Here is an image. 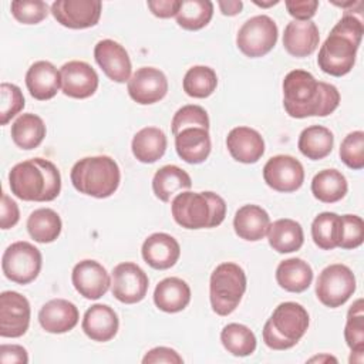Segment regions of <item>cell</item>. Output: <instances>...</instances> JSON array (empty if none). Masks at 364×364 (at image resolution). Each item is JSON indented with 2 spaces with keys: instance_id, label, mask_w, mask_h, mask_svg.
I'll use <instances>...</instances> for the list:
<instances>
[{
  "instance_id": "obj_1",
  "label": "cell",
  "mask_w": 364,
  "mask_h": 364,
  "mask_svg": "<svg viewBox=\"0 0 364 364\" xmlns=\"http://www.w3.org/2000/svg\"><path fill=\"white\" fill-rule=\"evenodd\" d=\"M338 104V90L333 84L317 81L309 71L293 70L283 80V107L293 118L327 117Z\"/></svg>"
},
{
  "instance_id": "obj_2",
  "label": "cell",
  "mask_w": 364,
  "mask_h": 364,
  "mask_svg": "<svg viewBox=\"0 0 364 364\" xmlns=\"http://www.w3.org/2000/svg\"><path fill=\"white\" fill-rule=\"evenodd\" d=\"M363 33L361 18L344 13L318 50L317 64L320 70L333 77L348 74L355 64Z\"/></svg>"
},
{
  "instance_id": "obj_3",
  "label": "cell",
  "mask_w": 364,
  "mask_h": 364,
  "mask_svg": "<svg viewBox=\"0 0 364 364\" xmlns=\"http://www.w3.org/2000/svg\"><path fill=\"white\" fill-rule=\"evenodd\" d=\"M9 185L11 193L21 200L50 202L60 195L61 175L51 161L31 158L11 168Z\"/></svg>"
},
{
  "instance_id": "obj_4",
  "label": "cell",
  "mask_w": 364,
  "mask_h": 364,
  "mask_svg": "<svg viewBox=\"0 0 364 364\" xmlns=\"http://www.w3.org/2000/svg\"><path fill=\"white\" fill-rule=\"evenodd\" d=\"M173 220L185 229L219 226L226 216V202L215 192H182L171 202Z\"/></svg>"
},
{
  "instance_id": "obj_5",
  "label": "cell",
  "mask_w": 364,
  "mask_h": 364,
  "mask_svg": "<svg viewBox=\"0 0 364 364\" xmlns=\"http://www.w3.org/2000/svg\"><path fill=\"white\" fill-rule=\"evenodd\" d=\"M71 183L84 195L92 198H108L119 186L121 172L118 164L108 155L85 156L71 168Z\"/></svg>"
},
{
  "instance_id": "obj_6",
  "label": "cell",
  "mask_w": 364,
  "mask_h": 364,
  "mask_svg": "<svg viewBox=\"0 0 364 364\" xmlns=\"http://www.w3.org/2000/svg\"><path fill=\"white\" fill-rule=\"evenodd\" d=\"M309 313L296 301L280 303L263 327V341L272 350L294 347L309 328Z\"/></svg>"
},
{
  "instance_id": "obj_7",
  "label": "cell",
  "mask_w": 364,
  "mask_h": 364,
  "mask_svg": "<svg viewBox=\"0 0 364 364\" xmlns=\"http://www.w3.org/2000/svg\"><path fill=\"white\" fill-rule=\"evenodd\" d=\"M245 291L246 274L239 264L225 262L215 267L209 280V299L216 314L229 316L233 313Z\"/></svg>"
},
{
  "instance_id": "obj_8",
  "label": "cell",
  "mask_w": 364,
  "mask_h": 364,
  "mask_svg": "<svg viewBox=\"0 0 364 364\" xmlns=\"http://www.w3.org/2000/svg\"><path fill=\"white\" fill-rule=\"evenodd\" d=\"M41 263V252L34 245L24 240L11 243L1 257L4 276L17 284L31 283L38 276Z\"/></svg>"
},
{
  "instance_id": "obj_9",
  "label": "cell",
  "mask_w": 364,
  "mask_h": 364,
  "mask_svg": "<svg viewBox=\"0 0 364 364\" xmlns=\"http://www.w3.org/2000/svg\"><path fill=\"white\" fill-rule=\"evenodd\" d=\"M355 291V276L351 269L334 263L321 270L316 282V296L327 307L343 306Z\"/></svg>"
},
{
  "instance_id": "obj_10",
  "label": "cell",
  "mask_w": 364,
  "mask_h": 364,
  "mask_svg": "<svg viewBox=\"0 0 364 364\" xmlns=\"http://www.w3.org/2000/svg\"><path fill=\"white\" fill-rule=\"evenodd\" d=\"M277 34L274 20L266 14H259L242 24L236 36V46L250 58L263 57L276 46Z\"/></svg>"
},
{
  "instance_id": "obj_11",
  "label": "cell",
  "mask_w": 364,
  "mask_h": 364,
  "mask_svg": "<svg viewBox=\"0 0 364 364\" xmlns=\"http://www.w3.org/2000/svg\"><path fill=\"white\" fill-rule=\"evenodd\" d=\"M149 280L146 273L132 262H124L114 267L111 274L112 296L125 304L141 301L148 291Z\"/></svg>"
},
{
  "instance_id": "obj_12",
  "label": "cell",
  "mask_w": 364,
  "mask_h": 364,
  "mask_svg": "<svg viewBox=\"0 0 364 364\" xmlns=\"http://www.w3.org/2000/svg\"><path fill=\"white\" fill-rule=\"evenodd\" d=\"M30 303L28 300L11 290L0 294V336L17 338L26 334L30 326Z\"/></svg>"
},
{
  "instance_id": "obj_13",
  "label": "cell",
  "mask_w": 364,
  "mask_h": 364,
  "mask_svg": "<svg viewBox=\"0 0 364 364\" xmlns=\"http://www.w3.org/2000/svg\"><path fill=\"white\" fill-rule=\"evenodd\" d=\"M263 179L277 192H294L304 182V169L294 156L276 155L263 166Z\"/></svg>"
},
{
  "instance_id": "obj_14",
  "label": "cell",
  "mask_w": 364,
  "mask_h": 364,
  "mask_svg": "<svg viewBox=\"0 0 364 364\" xmlns=\"http://www.w3.org/2000/svg\"><path fill=\"white\" fill-rule=\"evenodd\" d=\"M102 4L98 0H55L51 13L57 23L68 28H88L101 17Z\"/></svg>"
},
{
  "instance_id": "obj_15",
  "label": "cell",
  "mask_w": 364,
  "mask_h": 364,
  "mask_svg": "<svg viewBox=\"0 0 364 364\" xmlns=\"http://www.w3.org/2000/svg\"><path fill=\"white\" fill-rule=\"evenodd\" d=\"M129 97L141 104L149 105L161 101L168 92L166 75L154 67L138 68L128 80Z\"/></svg>"
},
{
  "instance_id": "obj_16",
  "label": "cell",
  "mask_w": 364,
  "mask_h": 364,
  "mask_svg": "<svg viewBox=\"0 0 364 364\" xmlns=\"http://www.w3.org/2000/svg\"><path fill=\"white\" fill-rule=\"evenodd\" d=\"M71 280L75 290L88 300L102 297L111 286V277L107 269L91 259L81 260L74 266Z\"/></svg>"
},
{
  "instance_id": "obj_17",
  "label": "cell",
  "mask_w": 364,
  "mask_h": 364,
  "mask_svg": "<svg viewBox=\"0 0 364 364\" xmlns=\"http://www.w3.org/2000/svg\"><path fill=\"white\" fill-rule=\"evenodd\" d=\"M61 90L71 98H88L98 88V74L85 61H68L60 68Z\"/></svg>"
},
{
  "instance_id": "obj_18",
  "label": "cell",
  "mask_w": 364,
  "mask_h": 364,
  "mask_svg": "<svg viewBox=\"0 0 364 364\" xmlns=\"http://www.w3.org/2000/svg\"><path fill=\"white\" fill-rule=\"evenodd\" d=\"M94 58L109 80L125 82L131 78V60L119 43L109 38L98 41L94 47Z\"/></svg>"
},
{
  "instance_id": "obj_19",
  "label": "cell",
  "mask_w": 364,
  "mask_h": 364,
  "mask_svg": "<svg viewBox=\"0 0 364 364\" xmlns=\"http://www.w3.org/2000/svg\"><path fill=\"white\" fill-rule=\"evenodd\" d=\"M141 253L145 263H148L152 269L166 270L178 262L181 247L173 236L164 232H156L144 240Z\"/></svg>"
},
{
  "instance_id": "obj_20",
  "label": "cell",
  "mask_w": 364,
  "mask_h": 364,
  "mask_svg": "<svg viewBox=\"0 0 364 364\" xmlns=\"http://www.w3.org/2000/svg\"><path fill=\"white\" fill-rule=\"evenodd\" d=\"M80 320L78 309L65 299H53L43 304L38 311L40 326L53 334H63L73 330Z\"/></svg>"
},
{
  "instance_id": "obj_21",
  "label": "cell",
  "mask_w": 364,
  "mask_h": 364,
  "mask_svg": "<svg viewBox=\"0 0 364 364\" xmlns=\"http://www.w3.org/2000/svg\"><path fill=\"white\" fill-rule=\"evenodd\" d=\"M226 146L232 158L242 164H255L264 154L263 136L249 127L233 128L226 136Z\"/></svg>"
},
{
  "instance_id": "obj_22",
  "label": "cell",
  "mask_w": 364,
  "mask_h": 364,
  "mask_svg": "<svg viewBox=\"0 0 364 364\" xmlns=\"http://www.w3.org/2000/svg\"><path fill=\"white\" fill-rule=\"evenodd\" d=\"M81 327L88 338L105 343L115 337L119 327V320L112 307L97 303L84 313Z\"/></svg>"
},
{
  "instance_id": "obj_23",
  "label": "cell",
  "mask_w": 364,
  "mask_h": 364,
  "mask_svg": "<svg viewBox=\"0 0 364 364\" xmlns=\"http://www.w3.org/2000/svg\"><path fill=\"white\" fill-rule=\"evenodd\" d=\"M26 85L33 98L51 100L61 87V74L50 61H36L26 73Z\"/></svg>"
},
{
  "instance_id": "obj_24",
  "label": "cell",
  "mask_w": 364,
  "mask_h": 364,
  "mask_svg": "<svg viewBox=\"0 0 364 364\" xmlns=\"http://www.w3.org/2000/svg\"><path fill=\"white\" fill-rule=\"evenodd\" d=\"M320 33L314 21H297L287 23L283 33V46L286 51L293 57H307L313 54L318 46Z\"/></svg>"
},
{
  "instance_id": "obj_25",
  "label": "cell",
  "mask_w": 364,
  "mask_h": 364,
  "mask_svg": "<svg viewBox=\"0 0 364 364\" xmlns=\"http://www.w3.org/2000/svg\"><path fill=\"white\" fill-rule=\"evenodd\" d=\"M209 129L192 127L175 135V149L181 159L188 164H202L210 154Z\"/></svg>"
},
{
  "instance_id": "obj_26",
  "label": "cell",
  "mask_w": 364,
  "mask_h": 364,
  "mask_svg": "<svg viewBox=\"0 0 364 364\" xmlns=\"http://www.w3.org/2000/svg\"><path fill=\"white\" fill-rule=\"evenodd\" d=\"M269 226V213L257 205H243L236 210L233 218L236 235L249 242L262 240L267 235Z\"/></svg>"
},
{
  "instance_id": "obj_27",
  "label": "cell",
  "mask_w": 364,
  "mask_h": 364,
  "mask_svg": "<svg viewBox=\"0 0 364 364\" xmlns=\"http://www.w3.org/2000/svg\"><path fill=\"white\" fill-rule=\"evenodd\" d=\"M191 301V289L179 277H166L161 280L154 290L155 306L165 313L182 311Z\"/></svg>"
},
{
  "instance_id": "obj_28",
  "label": "cell",
  "mask_w": 364,
  "mask_h": 364,
  "mask_svg": "<svg viewBox=\"0 0 364 364\" xmlns=\"http://www.w3.org/2000/svg\"><path fill=\"white\" fill-rule=\"evenodd\" d=\"M166 144V135L162 129L156 127H145L134 135L131 149L139 162L152 164L164 156Z\"/></svg>"
},
{
  "instance_id": "obj_29",
  "label": "cell",
  "mask_w": 364,
  "mask_h": 364,
  "mask_svg": "<svg viewBox=\"0 0 364 364\" xmlns=\"http://www.w3.org/2000/svg\"><path fill=\"white\" fill-rule=\"evenodd\" d=\"M267 240L272 249L279 253L296 252L304 242L303 228L293 219H277L269 226Z\"/></svg>"
},
{
  "instance_id": "obj_30",
  "label": "cell",
  "mask_w": 364,
  "mask_h": 364,
  "mask_svg": "<svg viewBox=\"0 0 364 364\" xmlns=\"http://www.w3.org/2000/svg\"><path fill=\"white\" fill-rule=\"evenodd\" d=\"M279 286L291 293L307 290L313 280V270L307 262L299 257H290L279 263L276 269Z\"/></svg>"
},
{
  "instance_id": "obj_31",
  "label": "cell",
  "mask_w": 364,
  "mask_h": 364,
  "mask_svg": "<svg viewBox=\"0 0 364 364\" xmlns=\"http://www.w3.org/2000/svg\"><path fill=\"white\" fill-rule=\"evenodd\" d=\"M192 179L186 171L176 165H165L159 168L152 178V191L162 202H169L171 196L179 191L189 189Z\"/></svg>"
},
{
  "instance_id": "obj_32",
  "label": "cell",
  "mask_w": 364,
  "mask_h": 364,
  "mask_svg": "<svg viewBox=\"0 0 364 364\" xmlns=\"http://www.w3.org/2000/svg\"><path fill=\"white\" fill-rule=\"evenodd\" d=\"M46 124L44 121L31 112L21 114L11 124V139L21 149H34L37 148L46 136Z\"/></svg>"
},
{
  "instance_id": "obj_33",
  "label": "cell",
  "mask_w": 364,
  "mask_h": 364,
  "mask_svg": "<svg viewBox=\"0 0 364 364\" xmlns=\"http://www.w3.org/2000/svg\"><path fill=\"white\" fill-rule=\"evenodd\" d=\"M334 145L333 132L323 125H310L304 128L299 136V151L311 161L326 158Z\"/></svg>"
},
{
  "instance_id": "obj_34",
  "label": "cell",
  "mask_w": 364,
  "mask_h": 364,
  "mask_svg": "<svg viewBox=\"0 0 364 364\" xmlns=\"http://www.w3.org/2000/svg\"><path fill=\"white\" fill-rule=\"evenodd\" d=\"M348 191L346 176L337 169H323L311 181V192L323 203L341 200Z\"/></svg>"
},
{
  "instance_id": "obj_35",
  "label": "cell",
  "mask_w": 364,
  "mask_h": 364,
  "mask_svg": "<svg viewBox=\"0 0 364 364\" xmlns=\"http://www.w3.org/2000/svg\"><path fill=\"white\" fill-rule=\"evenodd\" d=\"M61 218L50 208H40L30 213L27 219L28 235L38 243H51L61 233Z\"/></svg>"
},
{
  "instance_id": "obj_36",
  "label": "cell",
  "mask_w": 364,
  "mask_h": 364,
  "mask_svg": "<svg viewBox=\"0 0 364 364\" xmlns=\"http://www.w3.org/2000/svg\"><path fill=\"white\" fill-rule=\"evenodd\" d=\"M344 338L351 350L350 363H363L364 358V311L363 299L353 303L347 313V323L344 327Z\"/></svg>"
},
{
  "instance_id": "obj_37",
  "label": "cell",
  "mask_w": 364,
  "mask_h": 364,
  "mask_svg": "<svg viewBox=\"0 0 364 364\" xmlns=\"http://www.w3.org/2000/svg\"><path fill=\"white\" fill-rule=\"evenodd\" d=\"M341 216L334 212L317 215L311 223V237L316 246L323 250L338 247L341 240Z\"/></svg>"
},
{
  "instance_id": "obj_38",
  "label": "cell",
  "mask_w": 364,
  "mask_h": 364,
  "mask_svg": "<svg viewBox=\"0 0 364 364\" xmlns=\"http://www.w3.org/2000/svg\"><path fill=\"white\" fill-rule=\"evenodd\" d=\"M220 341L228 353L236 357H246L256 350V336L245 324L230 323L220 331Z\"/></svg>"
},
{
  "instance_id": "obj_39",
  "label": "cell",
  "mask_w": 364,
  "mask_h": 364,
  "mask_svg": "<svg viewBox=\"0 0 364 364\" xmlns=\"http://www.w3.org/2000/svg\"><path fill=\"white\" fill-rule=\"evenodd\" d=\"M213 3L209 0H183L176 14V23L185 30H200L212 20Z\"/></svg>"
},
{
  "instance_id": "obj_40",
  "label": "cell",
  "mask_w": 364,
  "mask_h": 364,
  "mask_svg": "<svg viewBox=\"0 0 364 364\" xmlns=\"http://www.w3.org/2000/svg\"><path fill=\"white\" fill-rule=\"evenodd\" d=\"M183 91L193 98L209 97L218 85V77L213 68L206 65L191 67L183 77Z\"/></svg>"
},
{
  "instance_id": "obj_41",
  "label": "cell",
  "mask_w": 364,
  "mask_h": 364,
  "mask_svg": "<svg viewBox=\"0 0 364 364\" xmlns=\"http://www.w3.org/2000/svg\"><path fill=\"white\" fill-rule=\"evenodd\" d=\"M192 127L209 129L208 112L200 105H193V104L183 105L175 112L171 122V129L173 135H176L179 131L185 128H192Z\"/></svg>"
},
{
  "instance_id": "obj_42",
  "label": "cell",
  "mask_w": 364,
  "mask_h": 364,
  "mask_svg": "<svg viewBox=\"0 0 364 364\" xmlns=\"http://www.w3.org/2000/svg\"><path fill=\"white\" fill-rule=\"evenodd\" d=\"M340 158L341 161L351 169H363L364 168V132L353 131L340 145Z\"/></svg>"
},
{
  "instance_id": "obj_43",
  "label": "cell",
  "mask_w": 364,
  "mask_h": 364,
  "mask_svg": "<svg viewBox=\"0 0 364 364\" xmlns=\"http://www.w3.org/2000/svg\"><path fill=\"white\" fill-rule=\"evenodd\" d=\"M10 9L14 18L23 24H37L48 14V6L43 0H14Z\"/></svg>"
},
{
  "instance_id": "obj_44",
  "label": "cell",
  "mask_w": 364,
  "mask_h": 364,
  "mask_svg": "<svg viewBox=\"0 0 364 364\" xmlns=\"http://www.w3.org/2000/svg\"><path fill=\"white\" fill-rule=\"evenodd\" d=\"M1 108H0V125H6L13 117H16L24 108V97L21 90L16 84L3 82L0 87Z\"/></svg>"
},
{
  "instance_id": "obj_45",
  "label": "cell",
  "mask_w": 364,
  "mask_h": 364,
  "mask_svg": "<svg viewBox=\"0 0 364 364\" xmlns=\"http://www.w3.org/2000/svg\"><path fill=\"white\" fill-rule=\"evenodd\" d=\"M341 240L338 247L341 249H355L361 246L364 240V222L357 215H343L341 216Z\"/></svg>"
},
{
  "instance_id": "obj_46",
  "label": "cell",
  "mask_w": 364,
  "mask_h": 364,
  "mask_svg": "<svg viewBox=\"0 0 364 364\" xmlns=\"http://www.w3.org/2000/svg\"><path fill=\"white\" fill-rule=\"evenodd\" d=\"M286 9L297 21H309L317 11V0H287Z\"/></svg>"
},
{
  "instance_id": "obj_47",
  "label": "cell",
  "mask_w": 364,
  "mask_h": 364,
  "mask_svg": "<svg viewBox=\"0 0 364 364\" xmlns=\"http://www.w3.org/2000/svg\"><path fill=\"white\" fill-rule=\"evenodd\" d=\"M20 219V210L17 203L9 198L7 193L1 192V203H0V228L10 229L17 225Z\"/></svg>"
},
{
  "instance_id": "obj_48",
  "label": "cell",
  "mask_w": 364,
  "mask_h": 364,
  "mask_svg": "<svg viewBox=\"0 0 364 364\" xmlns=\"http://www.w3.org/2000/svg\"><path fill=\"white\" fill-rule=\"evenodd\" d=\"M144 364H158V363H166V364H182L183 358L169 347H155L151 348L142 358Z\"/></svg>"
},
{
  "instance_id": "obj_49",
  "label": "cell",
  "mask_w": 364,
  "mask_h": 364,
  "mask_svg": "<svg viewBox=\"0 0 364 364\" xmlns=\"http://www.w3.org/2000/svg\"><path fill=\"white\" fill-rule=\"evenodd\" d=\"M0 363L1 364H27L28 363L27 350L18 344H1Z\"/></svg>"
},
{
  "instance_id": "obj_50",
  "label": "cell",
  "mask_w": 364,
  "mask_h": 364,
  "mask_svg": "<svg viewBox=\"0 0 364 364\" xmlns=\"http://www.w3.org/2000/svg\"><path fill=\"white\" fill-rule=\"evenodd\" d=\"M146 4L154 16L159 18H169L178 14L181 0H149Z\"/></svg>"
},
{
  "instance_id": "obj_51",
  "label": "cell",
  "mask_w": 364,
  "mask_h": 364,
  "mask_svg": "<svg viewBox=\"0 0 364 364\" xmlns=\"http://www.w3.org/2000/svg\"><path fill=\"white\" fill-rule=\"evenodd\" d=\"M218 6L225 16H236L240 13L243 3L239 0H228V1H218Z\"/></svg>"
},
{
  "instance_id": "obj_52",
  "label": "cell",
  "mask_w": 364,
  "mask_h": 364,
  "mask_svg": "<svg viewBox=\"0 0 364 364\" xmlns=\"http://www.w3.org/2000/svg\"><path fill=\"white\" fill-rule=\"evenodd\" d=\"M314 361H318V363H321V361H334V363H337V358H334V357H331V355H327V354H323V355L311 357V358L309 360V363H314Z\"/></svg>"
},
{
  "instance_id": "obj_53",
  "label": "cell",
  "mask_w": 364,
  "mask_h": 364,
  "mask_svg": "<svg viewBox=\"0 0 364 364\" xmlns=\"http://www.w3.org/2000/svg\"><path fill=\"white\" fill-rule=\"evenodd\" d=\"M279 1L277 0H272V1H269V3H260V1H257V0H255V4H257V6H260V7H269V6H273V4H277Z\"/></svg>"
}]
</instances>
